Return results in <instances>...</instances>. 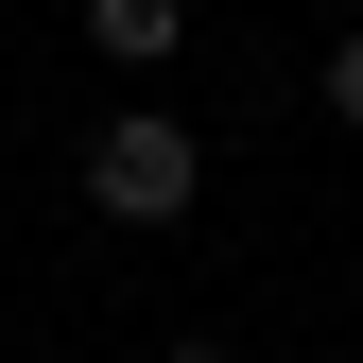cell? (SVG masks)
<instances>
[{
    "instance_id": "obj_1",
    "label": "cell",
    "mask_w": 363,
    "mask_h": 363,
    "mask_svg": "<svg viewBox=\"0 0 363 363\" xmlns=\"http://www.w3.org/2000/svg\"><path fill=\"white\" fill-rule=\"evenodd\" d=\"M191 191H208L191 121H104V139H86V208L104 225H191Z\"/></svg>"
},
{
    "instance_id": "obj_2",
    "label": "cell",
    "mask_w": 363,
    "mask_h": 363,
    "mask_svg": "<svg viewBox=\"0 0 363 363\" xmlns=\"http://www.w3.org/2000/svg\"><path fill=\"white\" fill-rule=\"evenodd\" d=\"M86 52H104V69H156L173 52V0H86Z\"/></svg>"
},
{
    "instance_id": "obj_3",
    "label": "cell",
    "mask_w": 363,
    "mask_h": 363,
    "mask_svg": "<svg viewBox=\"0 0 363 363\" xmlns=\"http://www.w3.org/2000/svg\"><path fill=\"white\" fill-rule=\"evenodd\" d=\"M329 121H363V35H346V52H329Z\"/></svg>"
},
{
    "instance_id": "obj_4",
    "label": "cell",
    "mask_w": 363,
    "mask_h": 363,
    "mask_svg": "<svg viewBox=\"0 0 363 363\" xmlns=\"http://www.w3.org/2000/svg\"><path fill=\"white\" fill-rule=\"evenodd\" d=\"M173 363H242V346H173Z\"/></svg>"
}]
</instances>
